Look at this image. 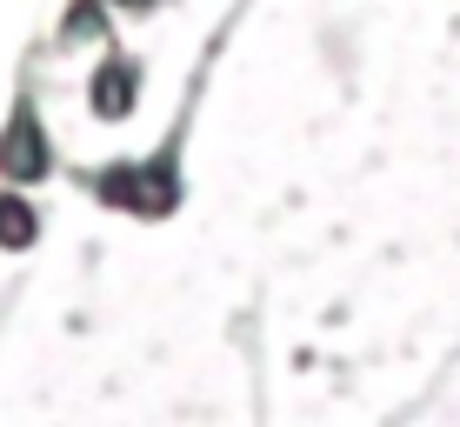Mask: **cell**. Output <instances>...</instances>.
<instances>
[{
    "label": "cell",
    "mask_w": 460,
    "mask_h": 427,
    "mask_svg": "<svg viewBox=\"0 0 460 427\" xmlns=\"http://www.w3.org/2000/svg\"><path fill=\"white\" fill-rule=\"evenodd\" d=\"M181 147H187V114L173 120V134L161 140L154 154H127V161H107L81 173V187L101 208H114L127 220H167L173 208H181L187 181H181Z\"/></svg>",
    "instance_id": "6da1fadb"
},
{
    "label": "cell",
    "mask_w": 460,
    "mask_h": 427,
    "mask_svg": "<svg viewBox=\"0 0 460 427\" xmlns=\"http://www.w3.org/2000/svg\"><path fill=\"white\" fill-rule=\"evenodd\" d=\"M54 173H60V147H54V134H47V120L34 107V87H21L13 107H7V128H0V181L7 187H40V181H54Z\"/></svg>",
    "instance_id": "7a4b0ae2"
},
{
    "label": "cell",
    "mask_w": 460,
    "mask_h": 427,
    "mask_svg": "<svg viewBox=\"0 0 460 427\" xmlns=\"http://www.w3.org/2000/svg\"><path fill=\"white\" fill-rule=\"evenodd\" d=\"M140 81H147L140 54H127V47H107L101 67L87 74V114H93V120H107V128L134 120V107H140Z\"/></svg>",
    "instance_id": "3957f363"
},
{
    "label": "cell",
    "mask_w": 460,
    "mask_h": 427,
    "mask_svg": "<svg viewBox=\"0 0 460 427\" xmlns=\"http://www.w3.org/2000/svg\"><path fill=\"white\" fill-rule=\"evenodd\" d=\"M40 234H47V220L34 208V187H0V247H7V254H27Z\"/></svg>",
    "instance_id": "277c9868"
},
{
    "label": "cell",
    "mask_w": 460,
    "mask_h": 427,
    "mask_svg": "<svg viewBox=\"0 0 460 427\" xmlns=\"http://www.w3.org/2000/svg\"><path fill=\"white\" fill-rule=\"evenodd\" d=\"M114 34V7L107 0H67L60 13V47H107Z\"/></svg>",
    "instance_id": "5b68a950"
},
{
    "label": "cell",
    "mask_w": 460,
    "mask_h": 427,
    "mask_svg": "<svg viewBox=\"0 0 460 427\" xmlns=\"http://www.w3.org/2000/svg\"><path fill=\"white\" fill-rule=\"evenodd\" d=\"M114 13H127V21H154V13H167L173 0H107Z\"/></svg>",
    "instance_id": "8992f818"
}]
</instances>
